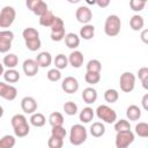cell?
<instances>
[{
    "instance_id": "6da1fadb",
    "label": "cell",
    "mask_w": 148,
    "mask_h": 148,
    "mask_svg": "<svg viewBox=\"0 0 148 148\" xmlns=\"http://www.w3.org/2000/svg\"><path fill=\"white\" fill-rule=\"evenodd\" d=\"M87 136H88V133H87V130H86V127L83 125L75 124V125H73L71 127V131H69V142L73 146L82 145L87 140Z\"/></svg>"
},
{
    "instance_id": "7a4b0ae2",
    "label": "cell",
    "mask_w": 148,
    "mask_h": 148,
    "mask_svg": "<svg viewBox=\"0 0 148 148\" xmlns=\"http://www.w3.org/2000/svg\"><path fill=\"white\" fill-rule=\"evenodd\" d=\"M121 28V21L118 15H109L104 23V32L109 37H114L119 35Z\"/></svg>"
},
{
    "instance_id": "3957f363",
    "label": "cell",
    "mask_w": 148,
    "mask_h": 148,
    "mask_svg": "<svg viewBox=\"0 0 148 148\" xmlns=\"http://www.w3.org/2000/svg\"><path fill=\"white\" fill-rule=\"evenodd\" d=\"M96 116L98 119H101L102 121H104L106 124H113L117 121V112L112 108H110L105 104L97 106Z\"/></svg>"
},
{
    "instance_id": "277c9868",
    "label": "cell",
    "mask_w": 148,
    "mask_h": 148,
    "mask_svg": "<svg viewBox=\"0 0 148 148\" xmlns=\"http://www.w3.org/2000/svg\"><path fill=\"white\" fill-rule=\"evenodd\" d=\"M16 17V12L12 6H5L0 12V28L10 27Z\"/></svg>"
},
{
    "instance_id": "5b68a950",
    "label": "cell",
    "mask_w": 148,
    "mask_h": 148,
    "mask_svg": "<svg viewBox=\"0 0 148 148\" xmlns=\"http://www.w3.org/2000/svg\"><path fill=\"white\" fill-rule=\"evenodd\" d=\"M135 80L136 77L132 72H124L119 79L120 89L124 92H131L135 87Z\"/></svg>"
},
{
    "instance_id": "8992f818",
    "label": "cell",
    "mask_w": 148,
    "mask_h": 148,
    "mask_svg": "<svg viewBox=\"0 0 148 148\" xmlns=\"http://www.w3.org/2000/svg\"><path fill=\"white\" fill-rule=\"evenodd\" d=\"M134 141V133L132 131L118 132L116 134V148H127Z\"/></svg>"
},
{
    "instance_id": "52a82bcc",
    "label": "cell",
    "mask_w": 148,
    "mask_h": 148,
    "mask_svg": "<svg viewBox=\"0 0 148 148\" xmlns=\"http://www.w3.org/2000/svg\"><path fill=\"white\" fill-rule=\"evenodd\" d=\"M27 7L37 16H43L49 12L47 9V3L43 0H27L25 2Z\"/></svg>"
},
{
    "instance_id": "ba28073f",
    "label": "cell",
    "mask_w": 148,
    "mask_h": 148,
    "mask_svg": "<svg viewBox=\"0 0 148 148\" xmlns=\"http://www.w3.org/2000/svg\"><path fill=\"white\" fill-rule=\"evenodd\" d=\"M14 39V34L10 30L0 31V52L6 53L12 47V42Z\"/></svg>"
},
{
    "instance_id": "9c48e42d",
    "label": "cell",
    "mask_w": 148,
    "mask_h": 148,
    "mask_svg": "<svg viewBox=\"0 0 148 148\" xmlns=\"http://www.w3.org/2000/svg\"><path fill=\"white\" fill-rule=\"evenodd\" d=\"M75 17H76V20H77L80 23H82L83 25H84V24H89V22H90L91 18H92V12H91V9H90L89 7H87V6H80V7L76 9V12H75Z\"/></svg>"
},
{
    "instance_id": "30bf717a",
    "label": "cell",
    "mask_w": 148,
    "mask_h": 148,
    "mask_svg": "<svg viewBox=\"0 0 148 148\" xmlns=\"http://www.w3.org/2000/svg\"><path fill=\"white\" fill-rule=\"evenodd\" d=\"M0 96L7 101H14L17 96V89L6 82H0Z\"/></svg>"
},
{
    "instance_id": "8fae6325",
    "label": "cell",
    "mask_w": 148,
    "mask_h": 148,
    "mask_svg": "<svg viewBox=\"0 0 148 148\" xmlns=\"http://www.w3.org/2000/svg\"><path fill=\"white\" fill-rule=\"evenodd\" d=\"M79 81L74 76H66L61 82V89L66 94H74L79 90Z\"/></svg>"
},
{
    "instance_id": "7c38bea8",
    "label": "cell",
    "mask_w": 148,
    "mask_h": 148,
    "mask_svg": "<svg viewBox=\"0 0 148 148\" xmlns=\"http://www.w3.org/2000/svg\"><path fill=\"white\" fill-rule=\"evenodd\" d=\"M37 102L34 97L31 96H25L22 98L21 101V108L23 110L24 113H29V114H34L35 111L37 110Z\"/></svg>"
},
{
    "instance_id": "4fadbf2b",
    "label": "cell",
    "mask_w": 148,
    "mask_h": 148,
    "mask_svg": "<svg viewBox=\"0 0 148 148\" xmlns=\"http://www.w3.org/2000/svg\"><path fill=\"white\" fill-rule=\"evenodd\" d=\"M22 68H23V72H24V74L27 76L32 77V76H35L38 73L39 66H38V64H37L36 60H34V59H25L23 61Z\"/></svg>"
},
{
    "instance_id": "5bb4252c",
    "label": "cell",
    "mask_w": 148,
    "mask_h": 148,
    "mask_svg": "<svg viewBox=\"0 0 148 148\" xmlns=\"http://www.w3.org/2000/svg\"><path fill=\"white\" fill-rule=\"evenodd\" d=\"M83 60H84V57H83L82 52H80L77 50L72 51L68 56V62L73 68H80L83 65Z\"/></svg>"
},
{
    "instance_id": "9a60e30c",
    "label": "cell",
    "mask_w": 148,
    "mask_h": 148,
    "mask_svg": "<svg viewBox=\"0 0 148 148\" xmlns=\"http://www.w3.org/2000/svg\"><path fill=\"white\" fill-rule=\"evenodd\" d=\"M97 96H98L97 95V90L95 88H92V87H87L82 91V99L87 104L95 103L96 99H97Z\"/></svg>"
},
{
    "instance_id": "2e32d148",
    "label": "cell",
    "mask_w": 148,
    "mask_h": 148,
    "mask_svg": "<svg viewBox=\"0 0 148 148\" xmlns=\"http://www.w3.org/2000/svg\"><path fill=\"white\" fill-rule=\"evenodd\" d=\"M36 61H37V64H38L39 67L46 68V67H49V66L51 65V62H52V56H51L50 52L43 51V52L38 53L37 58H36Z\"/></svg>"
},
{
    "instance_id": "e0dca14e",
    "label": "cell",
    "mask_w": 148,
    "mask_h": 148,
    "mask_svg": "<svg viewBox=\"0 0 148 148\" xmlns=\"http://www.w3.org/2000/svg\"><path fill=\"white\" fill-rule=\"evenodd\" d=\"M10 124L13 126V130H17V128H21V127H24V126L29 125L25 116H23L21 113L14 114L12 117V119H10Z\"/></svg>"
},
{
    "instance_id": "ac0fdd59",
    "label": "cell",
    "mask_w": 148,
    "mask_h": 148,
    "mask_svg": "<svg viewBox=\"0 0 148 148\" xmlns=\"http://www.w3.org/2000/svg\"><path fill=\"white\" fill-rule=\"evenodd\" d=\"M126 117L128 120H132V121H136L140 119L141 117V110L138 105L135 104H132L130 105L127 109H126Z\"/></svg>"
},
{
    "instance_id": "d6986e66",
    "label": "cell",
    "mask_w": 148,
    "mask_h": 148,
    "mask_svg": "<svg viewBox=\"0 0 148 148\" xmlns=\"http://www.w3.org/2000/svg\"><path fill=\"white\" fill-rule=\"evenodd\" d=\"M143 25H145V20H143V17L141 15L134 14L131 17V20H130V27H131L132 30H134V31L142 30Z\"/></svg>"
},
{
    "instance_id": "ffe728a7",
    "label": "cell",
    "mask_w": 148,
    "mask_h": 148,
    "mask_svg": "<svg viewBox=\"0 0 148 148\" xmlns=\"http://www.w3.org/2000/svg\"><path fill=\"white\" fill-rule=\"evenodd\" d=\"M2 75H3L5 81L8 83H15L20 80V73L15 68H9V69L3 71Z\"/></svg>"
},
{
    "instance_id": "44dd1931",
    "label": "cell",
    "mask_w": 148,
    "mask_h": 148,
    "mask_svg": "<svg viewBox=\"0 0 148 148\" xmlns=\"http://www.w3.org/2000/svg\"><path fill=\"white\" fill-rule=\"evenodd\" d=\"M65 44L69 49H76L80 45V37L74 32H68L65 37Z\"/></svg>"
},
{
    "instance_id": "7402d4cb",
    "label": "cell",
    "mask_w": 148,
    "mask_h": 148,
    "mask_svg": "<svg viewBox=\"0 0 148 148\" xmlns=\"http://www.w3.org/2000/svg\"><path fill=\"white\" fill-rule=\"evenodd\" d=\"M105 133V126L101 121H95L90 126V134L95 138H101Z\"/></svg>"
},
{
    "instance_id": "603a6c76",
    "label": "cell",
    "mask_w": 148,
    "mask_h": 148,
    "mask_svg": "<svg viewBox=\"0 0 148 148\" xmlns=\"http://www.w3.org/2000/svg\"><path fill=\"white\" fill-rule=\"evenodd\" d=\"M94 116H95V112H94L92 108H90V106H86V108H83L82 111L80 112L79 118H80V120H81L82 123L88 124V123H90V121L92 120Z\"/></svg>"
},
{
    "instance_id": "cb8c5ba5",
    "label": "cell",
    "mask_w": 148,
    "mask_h": 148,
    "mask_svg": "<svg viewBox=\"0 0 148 148\" xmlns=\"http://www.w3.org/2000/svg\"><path fill=\"white\" fill-rule=\"evenodd\" d=\"M94 35H95V27L92 24H84L80 29V37L86 40L91 39L94 37Z\"/></svg>"
},
{
    "instance_id": "d4e9b609",
    "label": "cell",
    "mask_w": 148,
    "mask_h": 148,
    "mask_svg": "<svg viewBox=\"0 0 148 148\" xmlns=\"http://www.w3.org/2000/svg\"><path fill=\"white\" fill-rule=\"evenodd\" d=\"M17 64H18V58L14 53H8L2 59V65L6 66L8 69L9 68H15L17 66Z\"/></svg>"
},
{
    "instance_id": "484cf974",
    "label": "cell",
    "mask_w": 148,
    "mask_h": 148,
    "mask_svg": "<svg viewBox=\"0 0 148 148\" xmlns=\"http://www.w3.org/2000/svg\"><path fill=\"white\" fill-rule=\"evenodd\" d=\"M45 123H46V118L40 112H35L30 117V124L35 127H42L45 125Z\"/></svg>"
},
{
    "instance_id": "4316f807",
    "label": "cell",
    "mask_w": 148,
    "mask_h": 148,
    "mask_svg": "<svg viewBox=\"0 0 148 148\" xmlns=\"http://www.w3.org/2000/svg\"><path fill=\"white\" fill-rule=\"evenodd\" d=\"M56 17L57 16H54V14L51 10H49L46 14H44L43 16L39 17V24L42 27H49V28H51V25L53 24Z\"/></svg>"
},
{
    "instance_id": "83f0119b",
    "label": "cell",
    "mask_w": 148,
    "mask_h": 148,
    "mask_svg": "<svg viewBox=\"0 0 148 148\" xmlns=\"http://www.w3.org/2000/svg\"><path fill=\"white\" fill-rule=\"evenodd\" d=\"M64 116L60 113V112H52L50 116H49V123L52 127L54 126H62L64 125Z\"/></svg>"
},
{
    "instance_id": "f1b7e54d",
    "label": "cell",
    "mask_w": 148,
    "mask_h": 148,
    "mask_svg": "<svg viewBox=\"0 0 148 148\" xmlns=\"http://www.w3.org/2000/svg\"><path fill=\"white\" fill-rule=\"evenodd\" d=\"M22 37H23L24 42L31 40V39H36V38H39V32H38L37 29L29 27V28H25L22 31Z\"/></svg>"
},
{
    "instance_id": "f546056e",
    "label": "cell",
    "mask_w": 148,
    "mask_h": 148,
    "mask_svg": "<svg viewBox=\"0 0 148 148\" xmlns=\"http://www.w3.org/2000/svg\"><path fill=\"white\" fill-rule=\"evenodd\" d=\"M53 62H54V65H56V68L59 69V71H60V69H65V68L67 67V65L69 64V62H68V58H67L65 54H62V53H59L58 56H56Z\"/></svg>"
},
{
    "instance_id": "4dcf8cb0",
    "label": "cell",
    "mask_w": 148,
    "mask_h": 148,
    "mask_svg": "<svg viewBox=\"0 0 148 148\" xmlns=\"http://www.w3.org/2000/svg\"><path fill=\"white\" fill-rule=\"evenodd\" d=\"M16 143V139L13 135H3L0 139V148H13Z\"/></svg>"
},
{
    "instance_id": "1f68e13d",
    "label": "cell",
    "mask_w": 148,
    "mask_h": 148,
    "mask_svg": "<svg viewBox=\"0 0 148 148\" xmlns=\"http://www.w3.org/2000/svg\"><path fill=\"white\" fill-rule=\"evenodd\" d=\"M87 72H92V73H101V69H102V64L99 60L97 59H91L87 62Z\"/></svg>"
},
{
    "instance_id": "d6a6232c",
    "label": "cell",
    "mask_w": 148,
    "mask_h": 148,
    "mask_svg": "<svg viewBox=\"0 0 148 148\" xmlns=\"http://www.w3.org/2000/svg\"><path fill=\"white\" fill-rule=\"evenodd\" d=\"M119 98V92L116 89H106L104 92V99L108 103H116Z\"/></svg>"
},
{
    "instance_id": "836d02e7",
    "label": "cell",
    "mask_w": 148,
    "mask_h": 148,
    "mask_svg": "<svg viewBox=\"0 0 148 148\" xmlns=\"http://www.w3.org/2000/svg\"><path fill=\"white\" fill-rule=\"evenodd\" d=\"M62 109H64V111H65V113H66L67 116H74V114L77 113V105H76V103L73 102V101L65 102Z\"/></svg>"
},
{
    "instance_id": "e575fe53",
    "label": "cell",
    "mask_w": 148,
    "mask_h": 148,
    "mask_svg": "<svg viewBox=\"0 0 148 148\" xmlns=\"http://www.w3.org/2000/svg\"><path fill=\"white\" fill-rule=\"evenodd\" d=\"M114 130L116 132H124V131H131V124L126 119H119L114 123Z\"/></svg>"
},
{
    "instance_id": "d590c367",
    "label": "cell",
    "mask_w": 148,
    "mask_h": 148,
    "mask_svg": "<svg viewBox=\"0 0 148 148\" xmlns=\"http://www.w3.org/2000/svg\"><path fill=\"white\" fill-rule=\"evenodd\" d=\"M135 134L141 138H148V123H139L135 125Z\"/></svg>"
},
{
    "instance_id": "8d00e7d4",
    "label": "cell",
    "mask_w": 148,
    "mask_h": 148,
    "mask_svg": "<svg viewBox=\"0 0 148 148\" xmlns=\"http://www.w3.org/2000/svg\"><path fill=\"white\" fill-rule=\"evenodd\" d=\"M84 80L89 84H96L101 80V73H92V72H87L84 75Z\"/></svg>"
},
{
    "instance_id": "74e56055",
    "label": "cell",
    "mask_w": 148,
    "mask_h": 148,
    "mask_svg": "<svg viewBox=\"0 0 148 148\" xmlns=\"http://www.w3.org/2000/svg\"><path fill=\"white\" fill-rule=\"evenodd\" d=\"M146 3H147L146 0H131L130 1V7L133 12H141L145 8Z\"/></svg>"
},
{
    "instance_id": "f35d334b",
    "label": "cell",
    "mask_w": 148,
    "mask_h": 148,
    "mask_svg": "<svg viewBox=\"0 0 148 148\" xmlns=\"http://www.w3.org/2000/svg\"><path fill=\"white\" fill-rule=\"evenodd\" d=\"M40 46H42V42H40L39 38H36V39H31V40H27L25 42V47L29 51H32V52L39 50Z\"/></svg>"
},
{
    "instance_id": "ab89813d",
    "label": "cell",
    "mask_w": 148,
    "mask_h": 148,
    "mask_svg": "<svg viewBox=\"0 0 148 148\" xmlns=\"http://www.w3.org/2000/svg\"><path fill=\"white\" fill-rule=\"evenodd\" d=\"M67 132L65 130L64 126H54L51 130V135L54 138H59V139H65Z\"/></svg>"
},
{
    "instance_id": "60d3db41",
    "label": "cell",
    "mask_w": 148,
    "mask_h": 148,
    "mask_svg": "<svg viewBox=\"0 0 148 148\" xmlns=\"http://www.w3.org/2000/svg\"><path fill=\"white\" fill-rule=\"evenodd\" d=\"M47 146L49 148H62L64 146V139H59V138H54V136H50L49 141H47Z\"/></svg>"
},
{
    "instance_id": "b9f144b4",
    "label": "cell",
    "mask_w": 148,
    "mask_h": 148,
    "mask_svg": "<svg viewBox=\"0 0 148 148\" xmlns=\"http://www.w3.org/2000/svg\"><path fill=\"white\" fill-rule=\"evenodd\" d=\"M46 76H47V79H49L50 81L57 82V81H59V80L61 79V73H60L59 69L52 68V69H50V71L46 73Z\"/></svg>"
},
{
    "instance_id": "7bdbcfd3",
    "label": "cell",
    "mask_w": 148,
    "mask_h": 148,
    "mask_svg": "<svg viewBox=\"0 0 148 148\" xmlns=\"http://www.w3.org/2000/svg\"><path fill=\"white\" fill-rule=\"evenodd\" d=\"M66 32H65V29H62V30H58V31H51V39L53 40V42H60V40H62V39H65V37H66Z\"/></svg>"
},
{
    "instance_id": "ee69618b",
    "label": "cell",
    "mask_w": 148,
    "mask_h": 148,
    "mask_svg": "<svg viewBox=\"0 0 148 148\" xmlns=\"http://www.w3.org/2000/svg\"><path fill=\"white\" fill-rule=\"evenodd\" d=\"M65 29V23H64V20L59 16L56 17L53 24L51 25V31H58V30H62Z\"/></svg>"
},
{
    "instance_id": "f6af8a7d",
    "label": "cell",
    "mask_w": 148,
    "mask_h": 148,
    "mask_svg": "<svg viewBox=\"0 0 148 148\" xmlns=\"http://www.w3.org/2000/svg\"><path fill=\"white\" fill-rule=\"evenodd\" d=\"M30 132V126L27 125L24 127H21V128H17V130H14V134L17 136V138H24L29 134Z\"/></svg>"
},
{
    "instance_id": "bcb514c9",
    "label": "cell",
    "mask_w": 148,
    "mask_h": 148,
    "mask_svg": "<svg viewBox=\"0 0 148 148\" xmlns=\"http://www.w3.org/2000/svg\"><path fill=\"white\" fill-rule=\"evenodd\" d=\"M138 77L143 81L145 79L148 77V67H141L139 71H138Z\"/></svg>"
},
{
    "instance_id": "7dc6e473",
    "label": "cell",
    "mask_w": 148,
    "mask_h": 148,
    "mask_svg": "<svg viewBox=\"0 0 148 148\" xmlns=\"http://www.w3.org/2000/svg\"><path fill=\"white\" fill-rule=\"evenodd\" d=\"M140 38L145 44H148V29H143L140 34Z\"/></svg>"
},
{
    "instance_id": "c3c4849f",
    "label": "cell",
    "mask_w": 148,
    "mask_h": 148,
    "mask_svg": "<svg viewBox=\"0 0 148 148\" xmlns=\"http://www.w3.org/2000/svg\"><path fill=\"white\" fill-rule=\"evenodd\" d=\"M141 104H142V108H143L146 111H148V92L142 96V98H141Z\"/></svg>"
},
{
    "instance_id": "681fc988",
    "label": "cell",
    "mask_w": 148,
    "mask_h": 148,
    "mask_svg": "<svg viewBox=\"0 0 148 148\" xmlns=\"http://www.w3.org/2000/svg\"><path fill=\"white\" fill-rule=\"evenodd\" d=\"M96 5L101 8H104V7H108L110 5V0H97Z\"/></svg>"
},
{
    "instance_id": "f907efd6",
    "label": "cell",
    "mask_w": 148,
    "mask_h": 148,
    "mask_svg": "<svg viewBox=\"0 0 148 148\" xmlns=\"http://www.w3.org/2000/svg\"><path fill=\"white\" fill-rule=\"evenodd\" d=\"M141 83H142V87H143V89L148 90V77H147V79H145L143 81H141Z\"/></svg>"
},
{
    "instance_id": "816d5d0a",
    "label": "cell",
    "mask_w": 148,
    "mask_h": 148,
    "mask_svg": "<svg viewBox=\"0 0 148 148\" xmlns=\"http://www.w3.org/2000/svg\"><path fill=\"white\" fill-rule=\"evenodd\" d=\"M147 148H148V147H147Z\"/></svg>"
}]
</instances>
